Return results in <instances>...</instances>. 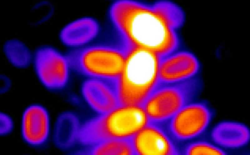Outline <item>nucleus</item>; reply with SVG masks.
I'll return each instance as SVG.
<instances>
[{
  "label": "nucleus",
  "mask_w": 250,
  "mask_h": 155,
  "mask_svg": "<svg viewBox=\"0 0 250 155\" xmlns=\"http://www.w3.org/2000/svg\"><path fill=\"white\" fill-rule=\"evenodd\" d=\"M201 75L175 84H159L142 106L149 122L170 120L183 107L199 99L204 88Z\"/></svg>",
  "instance_id": "39448f33"
},
{
  "label": "nucleus",
  "mask_w": 250,
  "mask_h": 155,
  "mask_svg": "<svg viewBox=\"0 0 250 155\" xmlns=\"http://www.w3.org/2000/svg\"><path fill=\"white\" fill-rule=\"evenodd\" d=\"M32 63L38 79L47 89L58 91L67 85L71 70L65 54L52 46H42L33 53Z\"/></svg>",
  "instance_id": "0eeeda50"
},
{
  "label": "nucleus",
  "mask_w": 250,
  "mask_h": 155,
  "mask_svg": "<svg viewBox=\"0 0 250 155\" xmlns=\"http://www.w3.org/2000/svg\"><path fill=\"white\" fill-rule=\"evenodd\" d=\"M158 124L149 122L131 138L135 155L181 154L180 147Z\"/></svg>",
  "instance_id": "9d476101"
},
{
  "label": "nucleus",
  "mask_w": 250,
  "mask_h": 155,
  "mask_svg": "<svg viewBox=\"0 0 250 155\" xmlns=\"http://www.w3.org/2000/svg\"><path fill=\"white\" fill-rule=\"evenodd\" d=\"M216 115L210 102L199 98L184 106L170 120L169 131L177 141L182 143L208 131Z\"/></svg>",
  "instance_id": "423d86ee"
},
{
  "label": "nucleus",
  "mask_w": 250,
  "mask_h": 155,
  "mask_svg": "<svg viewBox=\"0 0 250 155\" xmlns=\"http://www.w3.org/2000/svg\"><path fill=\"white\" fill-rule=\"evenodd\" d=\"M181 154L228 155L229 151L222 148L211 139L209 130L203 134L181 144Z\"/></svg>",
  "instance_id": "2eb2a0df"
},
{
  "label": "nucleus",
  "mask_w": 250,
  "mask_h": 155,
  "mask_svg": "<svg viewBox=\"0 0 250 155\" xmlns=\"http://www.w3.org/2000/svg\"><path fill=\"white\" fill-rule=\"evenodd\" d=\"M210 134L217 145L228 151L244 148L250 138L249 129L247 125L232 121L217 123L210 131Z\"/></svg>",
  "instance_id": "f8f14e48"
},
{
  "label": "nucleus",
  "mask_w": 250,
  "mask_h": 155,
  "mask_svg": "<svg viewBox=\"0 0 250 155\" xmlns=\"http://www.w3.org/2000/svg\"><path fill=\"white\" fill-rule=\"evenodd\" d=\"M80 127L78 117L72 112L59 114L52 124L51 140L55 147L62 151L71 148L78 140Z\"/></svg>",
  "instance_id": "4468645a"
},
{
  "label": "nucleus",
  "mask_w": 250,
  "mask_h": 155,
  "mask_svg": "<svg viewBox=\"0 0 250 155\" xmlns=\"http://www.w3.org/2000/svg\"><path fill=\"white\" fill-rule=\"evenodd\" d=\"M118 80L89 78L82 85L86 102L100 115L107 114L120 105L117 92Z\"/></svg>",
  "instance_id": "9b49d317"
},
{
  "label": "nucleus",
  "mask_w": 250,
  "mask_h": 155,
  "mask_svg": "<svg viewBox=\"0 0 250 155\" xmlns=\"http://www.w3.org/2000/svg\"><path fill=\"white\" fill-rule=\"evenodd\" d=\"M47 109L38 104H32L24 110L20 130L23 141L35 149L45 147L51 140L52 124Z\"/></svg>",
  "instance_id": "1a4fd4ad"
},
{
  "label": "nucleus",
  "mask_w": 250,
  "mask_h": 155,
  "mask_svg": "<svg viewBox=\"0 0 250 155\" xmlns=\"http://www.w3.org/2000/svg\"><path fill=\"white\" fill-rule=\"evenodd\" d=\"M14 122L8 114L1 112L0 114V135L3 137L10 135L13 131Z\"/></svg>",
  "instance_id": "a211bd4d"
},
{
  "label": "nucleus",
  "mask_w": 250,
  "mask_h": 155,
  "mask_svg": "<svg viewBox=\"0 0 250 155\" xmlns=\"http://www.w3.org/2000/svg\"><path fill=\"white\" fill-rule=\"evenodd\" d=\"M97 20L91 17L79 18L64 27L60 33L62 42L72 48L81 47L93 40L100 33Z\"/></svg>",
  "instance_id": "ddd939ff"
},
{
  "label": "nucleus",
  "mask_w": 250,
  "mask_h": 155,
  "mask_svg": "<svg viewBox=\"0 0 250 155\" xmlns=\"http://www.w3.org/2000/svg\"><path fill=\"white\" fill-rule=\"evenodd\" d=\"M110 30L127 49L136 47L162 57L178 50L180 45L176 30L167 22L154 4L118 0L108 10Z\"/></svg>",
  "instance_id": "f257e3e1"
},
{
  "label": "nucleus",
  "mask_w": 250,
  "mask_h": 155,
  "mask_svg": "<svg viewBox=\"0 0 250 155\" xmlns=\"http://www.w3.org/2000/svg\"><path fill=\"white\" fill-rule=\"evenodd\" d=\"M202 65L194 53L176 50L161 57L158 69L160 84H175L201 75Z\"/></svg>",
  "instance_id": "6e6552de"
},
{
  "label": "nucleus",
  "mask_w": 250,
  "mask_h": 155,
  "mask_svg": "<svg viewBox=\"0 0 250 155\" xmlns=\"http://www.w3.org/2000/svg\"><path fill=\"white\" fill-rule=\"evenodd\" d=\"M142 107L119 105L88 120L82 126V136L93 145L111 139H130L149 122Z\"/></svg>",
  "instance_id": "20e7f679"
},
{
  "label": "nucleus",
  "mask_w": 250,
  "mask_h": 155,
  "mask_svg": "<svg viewBox=\"0 0 250 155\" xmlns=\"http://www.w3.org/2000/svg\"><path fill=\"white\" fill-rule=\"evenodd\" d=\"M65 54L71 70L89 78L118 80L124 68L127 52L105 40L72 48Z\"/></svg>",
  "instance_id": "7ed1b4c3"
},
{
  "label": "nucleus",
  "mask_w": 250,
  "mask_h": 155,
  "mask_svg": "<svg viewBox=\"0 0 250 155\" xmlns=\"http://www.w3.org/2000/svg\"><path fill=\"white\" fill-rule=\"evenodd\" d=\"M161 58L142 48L133 47L128 51L124 68L117 82L120 105L142 106L159 84Z\"/></svg>",
  "instance_id": "f03ea898"
},
{
  "label": "nucleus",
  "mask_w": 250,
  "mask_h": 155,
  "mask_svg": "<svg viewBox=\"0 0 250 155\" xmlns=\"http://www.w3.org/2000/svg\"><path fill=\"white\" fill-rule=\"evenodd\" d=\"M92 154L97 155H135L130 139H111L93 145Z\"/></svg>",
  "instance_id": "f3484780"
},
{
  "label": "nucleus",
  "mask_w": 250,
  "mask_h": 155,
  "mask_svg": "<svg viewBox=\"0 0 250 155\" xmlns=\"http://www.w3.org/2000/svg\"><path fill=\"white\" fill-rule=\"evenodd\" d=\"M3 51L9 62L19 68L28 67L32 62L33 55L30 49L21 41L12 39L4 44Z\"/></svg>",
  "instance_id": "dca6fc26"
}]
</instances>
